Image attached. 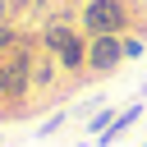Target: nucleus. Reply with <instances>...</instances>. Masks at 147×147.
Returning a JSON list of instances; mask_svg holds the SVG:
<instances>
[{"mask_svg": "<svg viewBox=\"0 0 147 147\" xmlns=\"http://www.w3.org/2000/svg\"><path fill=\"white\" fill-rule=\"evenodd\" d=\"M28 5H37V0H9V9H28Z\"/></svg>", "mask_w": 147, "mask_h": 147, "instance_id": "nucleus-11", "label": "nucleus"}, {"mask_svg": "<svg viewBox=\"0 0 147 147\" xmlns=\"http://www.w3.org/2000/svg\"><path fill=\"white\" fill-rule=\"evenodd\" d=\"M9 23V0H0V28Z\"/></svg>", "mask_w": 147, "mask_h": 147, "instance_id": "nucleus-10", "label": "nucleus"}, {"mask_svg": "<svg viewBox=\"0 0 147 147\" xmlns=\"http://www.w3.org/2000/svg\"><path fill=\"white\" fill-rule=\"evenodd\" d=\"M41 41H46V51L55 55V64L64 74H83L87 69V32H74L69 23H51L41 32Z\"/></svg>", "mask_w": 147, "mask_h": 147, "instance_id": "nucleus-1", "label": "nucleus"}, {"mask_svg": "<svg viewBox=\"0 0 147 147\" xmlns=\"http://www.w3.org/2000/svg\"><path fill=\"white\" fill-rule=\"evenodd\" d=\"M142 55V37H124V60H138Z\"/></svg>", "mask_w": 147, "mask_h": 147, "instance_id": "nucleus-7", "label": "nucleus"}, {"mask_svg": "<svg viewBox=\"0 0 147 147\" xmlns=\"http://www.w3.org/2000/svg\"><path fill=\"white\" fill-rule=\"evenodd\" d=\"M60 124H64V115H55V119H46V124H41V138H51V133H55Z\"/></svg>", "mask_w": 147, "mask_h": 147, "instance_id": "nucleus-8", "label": "nucleus"}, {"mask_svg": "<svg viewBox=\"0 0 147 147\" xmlns=\"http://www.w3.org/2000/svg\"><path fill=\"white\" fill-rule=\"evenodd\" d=\"M37 5H41V0H37Z\"/></svg>", "mask_w": 147, "mask_h": 147, "instance_id": "nucleus-12", "label": "nucleus"}, {"mask_svg": "<svg viewBox=\"0 0 147 147\" xmlns=\"http://www.w3.org/2000/svg\"><path fill=\"white\" fill-rule=\"evenodd\" d=\"M129 5L124 0H87L83 5V32L87 37H124Z\"/></svg>", "mask_w": 147, "mask_h": 147, "instance_id": "nucleus-2", "label": "nucleus"}, {"mask_svg": "<svg viewBox=\"0 0 147 147\" xmlns=\"http://www.w3.org/2000/svg\"><path fill=\"white\" fill-rule=\"evenodd\" d=\"M18 41H23V37H18V32H14L9 23H5V28H0V55H9V51H14Z\"/></svg>", "mask_w": 147, "mask_h": 147, "instance_id": "nucleus-6", "label": "nucleus"}, {"mask_svg": "<svg viewBox=\"0 0 147 147\" xmlns=\"http://www.w3.org/2000/svg\"><path fill=\"white\" fill-rule=\"evenodd\" d=\"M138 115H142V106H138V101H133V106H129V110H119V115H115V124H110V129H106V133H101V138H96V142H101V147H110V142H115V138H119V133H124V129H133V124H138Z\"/></svg>", "mask_w": 147, "mask_h": 147, "instance_id": "nucleus-4", "label": "nucleus"}, {"mask_svg": "<svg viewBox=\"0 0 147 147\" xmlns=\"http://www.w3.org/2000/svg\"><path fill=\"white\" fill-rule=\"evenodd\" d=\"M0 96L9 101V64H0Z\"/></svg>", "mask_w": 147, "mask_h": 147, "instance_id": "nucleus-9", "label": "nucleus"}, {"mask_svg": "<svg viewBox=\"0 0 147 147\" xmlns=\"http://www.w3.org/2000/svg\"><path fill=\"white\" fill-rule=\"evenodd\" d=\"M51 78H55V55H41L32 64V87H51Z\"/></svg>", "mask_w": 147, "mask_h": 147, "instance_id": "nucleus-5", "label": "nucleus"}, {"mask_svg": "<svg viewBox=\"0 0 147 147\" xmlns=\"http://www.w3.org/2000/svg\"><path fill=\"white\" fill-rule=\"evenodd\" d=\"M124 64V37H87V69L110 74Z\"/></svg>", "mask_w": 147, "mask_h": 147, "instance_id": "nucleus-3", "label": "nucleus"}]
</instances>
